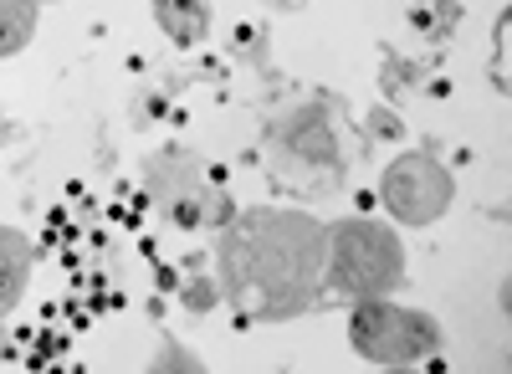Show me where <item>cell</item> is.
Listing matches in <instances>:
<instances>
[{
	"instance_id": "obj_3",
	"label": "cell",
	"mask_w": 512,
	"mask_h": 374,
	"mask_svg": "<svg viewBox=\"0 0 512 374\" xmlns=\"http://www.w3.org/2000/svg\"><path fill=\"white\" fill-rule=\"evenodd\" d=\"M349 349L379 369H415L446 349V328L395 298H359L349 303Z\"/></svg>"
},
{
	"instance_id": "obj_2",
	"label": "cell",
	"mask_w": 512,
	"mask_h": 374,
	"mask_svg": "<svg viewBox=\"0 0 512 374\" xmlns=\"http://www.w3.org/2000/svg\"><path fill=\"white\" fill-rule=\"evenodd\" d=\"M405 241L395 226L369 221V216H344L328 226L323 246V298L333 303H359V298H395L405 282Z\"/></svg>"
},
{
	"instance_id": "obj_1",
	"label": "cell",
	"mask_w": 512,
	"mask_h": 374,
	"mask_svg": "<svg viewBox=\"0 0 512 374\" xmlns=\"http://www.w3.org/2000/svg\"><path fill=\"white\" fill-rule=\"evenodd\" d=\"M328 226L292 205H246L221 221L216 282L221 303L256 323H287L323 298Z\"/></svg>"
},
{
	"instance_id": "obj_8",
	"label": "cell",
	"mask_w": 512,
	"mask_h": 374,
	"mask_svg": "<svg viewBox=\"0 0 512 374\" xmlns=\"http://www.w3.org/2000/svg\"><path fill=\"white\" fill-rule=\"evenodd\" d=\"M41 31V0H0V62L21 57Z\"/></svg>"
},
{
	"instance_id": "obj_13",
	"label": "cell",
	"mask_w": 512,
	"mask_h": 374,
	"mask_svg": "<svg viewBox=\"0 0 512 374\" xmlns=\"http://www.w3.org/2000/svg\"><path fill=\"white\" fill-rule=\"evenodd\" d=\"M41 6H57V0H41Z\"/></svg>"
},
{
	"instance_id": "obj_12",
	"label": "cell",
	"mask_w": 512,
	"mask_h": 374,
	"mask_svg": "<svg viewBox=\"0 0 512 374\" xmlns=\"http://www.w3.org/2000/svg\"><path fill=\"white\" fill-rule=\"evenodd\" d=\"M0 354H6V318H0Z\"/></svg>"
},
{
	"instance_id": "obj_9",
	"label": "cell",
	"mask_w": 512,
	"mask_h": 374,
	"mask_svg": "<svg viewBox=\"0 0 512 374\" xmlns=\"http://www.w3.org/2000/svg\"><path fill=\"white\" fill-rule=\"evenodd\" d=\"M149 369H164V374H200L205 359H200L195 349H185L175 334H164L159 349H154V359H149Z\"/></svg>"
},
{
	"instance_id": "obj_4",
	"label": "cell",
	"mask_w": 512,
	"mask_h": 374,
	"mask_svg": "<svg viewBox=\"0 0 512 374\" xmlns=\"http://www.w3.org/2000/svg\"><path fill=\"white\" fill-rule=\"evenodd\" d=\"M379 205L390 211L395 226H436L451 205H456V175L451 164H441L425 149H400L379 175Z\"/></svg>"
},
{
	"instance_id": "obj_5",
	"label": "cell",
	"mask_w": 512,
	"mask_h": 374,
	"mask_svg": "<svg viewBox=\"0 0 512 374\" xmlns=\"http://www.w3.org/2000/svg\"><path fill=\"white\" fill-rule=\"evenodd\" d=\"M267 149H272V175L292 180V185H328L338 175V134L323 108H292L272 123L267 134Z\"/></svg>"
},
{
	"instance_id": "obj_10",
	"label": "cell",
	"mask_w": 512,
	"mask_h": 374,
	"mask_svg": "<svg viewBox=\"0 0 512 374\" xmlns=\"http://www.w3.org/2000/svg\"><path fill=\"white\" fill-rule=\"evenodd\" d=\"M180 303H185L190 313H210V308L221 303V282H216V277H185Z\"/></svg>"
},
{
	"instance_id": "obj_7",
	"label": "cell",
	"mask_w": 512,
	"mask_h": 374,
	"mask_svg": "<svg viewBox=\"0 0 512 374\" xmlns=\"http://www.w3.org/2000/svg\"><path fill=\"white\" fill-rule=\"evenodd\" d=\"M159 31L175 41V47H200L210 36V0H149Z\"/></svg>"
},
{
	"instance_id": "obj_11",
	"label": "cell",
	"mask_w": 512,
	"mask_h": 374,
	"mask_svg": "<svg viewBox=\"0 0 512 374\" xmlns=\"http://www.w3.org/2000/svg\"><path fill=\"white\" fill-rule=\"evenodd\" d=\"M267 11H277V16H297V11H308L313 0H262Z\"/></svg>"
},
{
	"instance_id": "obj_6",
	"label": "cell",
	"mask_w": 512,
	"mask_h": 374,
	"mask_svg": "<svg viewBox=\"0 0 512 374\" xmlns=\"http://www.w3.org/2000/svg\"><path fill=\"white\" fill-rule=\"evenodd\" d=\"M31 267H36V252H31V236L16 231V226H0V318H11L31 287Z\"/></svg>"
}]
</instances>
